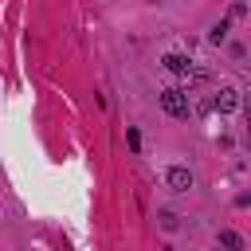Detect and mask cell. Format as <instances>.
<instances>
[{
    "label": "cell",
    "mask_w": 251,
    "mask_h": 251,
    "mask_svg": "<svg viewBox=\"0 0 251 251\" xmlns=\"http://www.w3.org/2000/svg\"><path fill=\"white\" fill-rule=\"evenodd\" d=\"M161 63H165V71H173V75H188V71H192V63H188L184 55H176V51H169Z\"/></svg>",
    "instance_id": "obj_4"
},
{
    "label": "cell",
    "mask_w": 251,
    "mask_h": 251,
    "mask_svg": "<svg viewBox=\"0 0 251 251\" xmlns=\"http://www.w3.org/2000/svg\"><path fill=\"white\" fill-rule=\"evenodd\" d=\"M126 141H129V149H137V145H141V133H137V129H126Z\"/></svg>",
    "instance_id": "obj_8"
},
{
    "label": "cell",
    "mask_w": 251,
    "mask_h": 251,
    "mask_svg": "<svg viewBox=\"0 0 251 251\" xmlns=\"http://www.w3.org/2000/svg\"><path fill=\"white\" fill-rule=\"evenodd\" d=\"M220 247H227V251H243V239H239L231 227H224V231H220Z\"/></svg>",
    "instance_id": "obj_5"
},
{
    "label": "cell",
    "mask_w": 251,
    "mask_h": 251,
    "mask_svg": "<svg viewBox=\"0 0 251 251\" xmlns=\"http://www.w3.org/2000/svg\"><path fill=\"white\" fill-rule=\"evenodd\" d=\"M165 180H169L173 192H188V188H192V173H188L184 165H173V169L165 173Z\"/></svg>",
    "instance_id": "obj_2"
},
{
    "label": "cell",
    "mask_w": 251,
    "mask_h": 251,
    "mask_svg": "<svg viewBox=\"0 0 251 251\" xmlns=\"http://www.w3.org/2000/svg\"><path fill=\"white\" fill-rule=\"evenodd\" d=\"M161 227L173 231V227H176V216H173V212H161Z\"/></svg>",
    "instance_id": "obj_7"
},
{
    "label": "cell",
    "mask_w": 251,
    "mask_h": 251,
    "mask_svg": "<svg viewBox=\"0 0 251 251\" xmlns=\"http://www.w3.org/2000/svg\"><path fill=\"white\" fill-rule=\"evenodd\" d=\"M227 39V20H220L216 27H212V43H224Z\"/></svg>",
    "instance_id": "obj_6"
},
{
    "label": "cell",
    "mask_w": 251,
    "mask_h": 251,
    "mask_svg": "<svg viewBox=\"0 0 251 251\" xmlns=\"http://www.w3.org/2000/svg\"><path fill=\"white\" fill-rule=\"evenodd\" d=\"M161 106L173 118H188V94L184 90H161Z\"/></svg>",
    "instance_id": "obj_1"
},
{
    "label": "cell",
    "mask_w": 251,
    "mask_h": 251,
    "mask_svg": "<svg viewBox=\"0 0 251 251\" xmlns=\"http://www.w3.org/2000/svg\"><path fill=\"white\" fill-rule=\"evenodd\" d=\"M212 106H216L220 114H231V110L239 106V90H235V86H220V94L212 98Z\"/></svg>",
    "instance_id": "obj_3"
}]
</instances>
